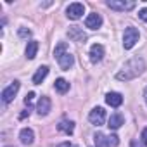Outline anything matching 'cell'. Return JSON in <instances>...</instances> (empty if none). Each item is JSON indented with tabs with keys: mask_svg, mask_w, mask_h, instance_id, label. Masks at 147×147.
I'll list each match as a JSON object with an SVG mask.
<instances>
[{
	"mask_svg": "<svg viewBox=\"0 0 147 147\" xmlns=\"http://www.w3.org/2000/svg\"><path fill=\"white\" fill-rule=\"evenodd\" d=\"M88 119H90L92 125L100 126V125H104V121H106V111H104L102 107H94V109L90 111V114H88Z\"/></svg>",
	"mask_w": 147,
	"mask_h": 147,
	"instance_id": "obj_7",
	"label": "cell"
},
{
	"mask_svg": "<svg viewBox=\"0 0 147 147\" xmlns=\"http://www.w3.org/2000/svg\"><path fill=\"white\" fill-rule=\"evenodd\" d=\"M7 147H11V145H7Z\"/></svg>",
	"mask_w": 147,
	"mask_h": 147,
	"instance_id": "obj_29",
	"label": "cell"
},
{
	"mask_svg": "<svg viewBox=\"0 0 147 147\" xmlns=\"http://www.w3.org/2000/svg\"><path fill=\"white\" fill-rule=\"evenodd\" d=\"M138 18H140L142 21H145V23H147V7H145V9H142V11L138 12Z\"/></svg>",
	"mask_w": 147,
	"mask_h": 147,
	"instance_id": "obj_22",
	"label": "cell"
},
{
	"mask_svg": "<svg viewBox=\"0 0 147 147\" xmlns=\"http://www.w3.org/2000/svg\"><path fill=\"white\" fill-rule=\"evenodd\" d=\"M144 71H145V62H144V59H142V57H133V59H130V61L121 67V71H118L116 78H118L119 82H130V80H135L137 76H140Z\"/></svg>",
	"mask_w": 147,
	"mask_h": 147,
	"instance_id": "obj_1",
	"label": "cell"
},
{
	"mask_svg": "<svg viewBox=\"0 0 147 147\" xmlns=\"http://www.w3.org/2000/svg\"><path fill=\"white\" fill-rule=\"evenodd\" d=\"M94 140H95V147H106V135L97 131L94 135Z\"/></svg>",
	"mask_w": 147,
	"mask_h": 147,
	"instance_id": "obj_20",
	"label": "cell"
},
{
	"mask_svg": "<svg viewBox=\"0 0 147 147\" xmlns=\"http://www.w3.org/2000/svg\"><path fill=\"white\" fill-rule=\"evenodd\" d=\"M57 130L66 133V135H73V131H75V123L71 119H61L59 125H57Z\"/></svg>",
	"mask_w": 147,
	"mask_h": 147,
	"instance_id": "obj_13",
	"label": "cell"
},
{
	"mask_svg": "<svg viewBox=\"0 0 147 147\" xmlns=\"http://www.w3.org/2000/svg\"><path fill=\"white\" fill-rule=\"evenodd\" d=\"M50 107H52L50 99L45 97V95H42L40 100H38V104H36V113H38L40 116H47V114L50 113Z\"/></svg>",
	"mask_w": 147,
	"mask_h": 147,
	"instance_id": "obj_9",
	"label": "cell"
},
{
	"mask_svg": "<svg viewBox=\"0 0 147 147\" xmlns=\"http://www.w3.org/2000/svg\"><path fill=\"white\" fill-rule=\"evenodd\" d=\"M83 12H85V7H83V4H80V2L69 4L67 9H66V16H67L69 19H73V21L80 19V18L83 16Z\"/></svg>",
	"mask_w": 147,
	"mask_h": 147,
	"instance_id": "obj_4",
	"label": "cell"
},
{
	"mask_svg": "<svg viewBox=\"0 0 147 147\" xmlns=\"http://www.w3.org/2000/svg\"><path fill=\"white\" fill-rule=\"evenodd\" d=\"M47 75H49V67H47V66H40V67L36 69V73L33 75V83H35V85H40V83L45 80Z\"/></svg>",
	"mask_w": 147,
	"mask_h": 147,
	"instance_id": "obj_16",
	"label": "cell"
},
{
	"mask_svg": "<svg viewBox=\"0 0 147 147\" xmlns=\"http://www.w3.org/2000/svg\"><path fill=\"white\" fill-rule=\"evenodd\" d=\"M36 52H38V42L36 40L28 42V45H26V57L31 61V59L36 57Z\"/></svg>",
	"mask_w": 147,
	"mask_h": 147,
	"instance_id": "obj_17",
	"label": "cell"
},
{
	"mask_svg": "<svg viewBox=\"0 0 147 147\" xmlns=\"http://www.w3.org/2000/svg\"><path fill=\"white\" fill-rule=\"evenodd\" d=\"M106 102L111 106V107H119L123 104V95L118 94V92H109L106 95Z\"/></svg>",
	"mask_w": 147,
	"mask_h": 147,
	"instance_id": "obj_12",
	"label": "cell"
},
{
	"mask_svg": "<svg viewBox=\"0 0 147 147\" xmlns=\"http://www.w3.org/2000/svg\"><path fill=\"white\" fill-rule=\"evenodd\" d=\"M33 97H35V94H33V92H30V94L26 95V99H24V104L28 106V109H30V106L33 104Z\"/></svg>",
	"mask_w": 147,
	"mask_h": 147,
	"instance_id": "obj_21",
	"label": "cell"
},
{
	"mask_svg": "<svg viewBox=\"0 0 147 147\" xmlns=\"http://www.w3.org/2000/svg\"><path fill=\"white\" fill-rule=\"evenodd\" d=\"M55 90H57L59 94H66V92L69 90V83H67L64 78H57V80H55Z\"/></svg>",
	"mask_w": 147,
	"mask_h": 147,
	"instance_id": "obj_18",
	"label": "cell"
},
{
	"mask_svg": "<svg viewBox=\"0 0 147 147\" xmlns=\"http://www.w3.org/2000/svg\"><path fill=\"white\" fill-rule=\"evenodd\" d=\"M28 114H30V111H24V113H21V116H19V118H21V119H24Z\"/></svg>",
	"mask_w": 147,
	"mask_h": 147,
	"instance_id": "obj_26",
	"label": "cell"
},
{
	"mask_svg": "<svg viewBox=\"0 0 147 147\" xmlns=\"http://www.w3.org/2000/svg\"><path fill=\"white\" fill-rule=\"evenodd\" d=\"M125 123V118H123V114H119V113H114V114H111V118H109V128L111 130H118L121 125Z\"/></svg>",
	"mask_w": 147,
	"mask_h": 147,
	"instance_id": "obj_15",
	"label": "cell"
},
{
	"mask_svg": "<svg viewBox=\"0 0 147 147\" xmlns=\"http://www.w3.org/2000/svg\"><path fill=\"white\" fill-rule=\"evenodd\" d=\"M30 35H31L30 30H26V28H19V36H30Z\"/></svg>",
	"mask_w": 147,
	"mask_h": 147,
	"instance_id": "obj_23",
	"label": "cell"
},
{
	"mask_svg": "<svg viewBox=\"0 0 147 147\" xmlns=\"http://www.w3.org/2000/svg\"><path fill=\"white\" fill-rule=\"evenodd\" d=\"M19 140L24 144V145H31L33 140H35V133L31 128H23L21 133H19Z\"/></svg>",
	"mask_w": 147,
	"mask_h": 147,
	"instance_id": "obj_14",
	"label": "cell"
},
{
	"mask_svg": "<svg viewBox=\"0 0 147 147\" xmlns=\"http://www.w3.org/2000/svg\"><path fill=\"white\" fill-rule=\"evenodd\" d=\"M18 90H19V82H12L7 88H4L2 90V100H4V104L12 102L14 97H16V94H18Z\"/></svg>",
	"mask_w": 147,
	"mask_h": 147,
	"instance_id": "obj_6",
	"label": "cell"
},
{
	"mask_svg": "<svg viewBox=\"0 0 147 147\" xmlns=\"http://www.w3.org/2000/svg\"><path fill=\"white\" fill-rule=\"evenodd\" d=\"M144 99H145V104H147V88L144 90Z\"/></svg>",
	"mask_w": 147,
	"mask_h": 147,
	"instance_id": "obj_28",
	"label": "cell"
},
{
	"mask_svg": "<svg viewBox=\"0 0 147 147\" xmlns=\"http://www.w3.org/2000/svg\"><path fill=\"white\" fill-rule=\"evenodd\" d=\"M102 57H104V47L100 43H94L90 47V61L94 64H97V62L102 61Z\"/></svg>",
	"mask_w": 147,
	"mask_h": 147,
	"instance_id": "obj_10",
	"label": "cell"
},
{
	"mask_svg": "<svg viewBox=\"0 0 147 147\" xmlns=\"http://www.w3.org/2000/svg\"><path fill=\"white\" fill-rule=\"evenodd\" d=\"M107 7L125 12V11H131L135 7V2H131V0H107Z\"/></svg>",
	"mask_w": 147,
	"mask_h": 147,
	"instance_id": "obj_5",
	"label": "cell"
},
{
	"mask_svg": "<svg viewBox=\"0 0 147 147\" xmlns=\"http://www.w3.org/2000/svg\"><path fill=\"white\" fill-rule=\"evenodd\" d=\"M54 55H55V59H57L61 69H64V71H69V69L73 67V64H75V57L67 52V47H66L64 42H61V43L55 47Z\"/></svg>",
	"mask_w": 147,
	"mask_h": 147,
	"instance_id": "obj_2",
	"label": "cell"
},
{
	"mask_svg": "<svg viewBox=\"0 0 147 147\" xmlns=\"http://www.w3.org/2000/svg\"><path fill=\"white\" fill-rule=\"evenodd\" d=\"M85 26L90 28V30H99V28L102 26V18H100V14H97V12L88 14L87 19H85Z\"/></svg>",
	"mask_w": 147,
	"mask_h": 147,
	"instance_id": "obj_8",
	"label": "cell"
},
{
	"mask_svg": "<svg viewBox=\"0 0 147 147\" xmlns=\"http://www.w3.org/2000/svg\"><path fill=\"white\" fill-rule=\"evenodd\" d=\"M67 36L71 40H75V42H85L87 40V33L82 28H78V26H71L69 31H67Z\"/></svg>",
	"mask_w": 147,
	"mask_h": 147,
	"instance_id": "obj_11",
	"label": "cell"
},
{
	"mask_svg": "<svg viewBox=\"0 0 147 147\" xmlns=\"http://www.w3.org/2000/svg\"><path fill=\"white\" fill-rule=\"evenodd\" d=\"M118 144H119V138H118V135H106V147H118Z\"/></svg>",
	"mask_w": 147,
	"mask_h": 147,
	"instance_id": "obj_19",
	"label": "cell"
},
{
	"mask_svg": "<svg viewBox=\"0 0 147 147\" xmlns=\"http://www.w3.org/2000/svg\"><path fill=\"white\" fill-rule=\"evenodd\" d=\"M130 147H140V145H138V142H137V140H131V144H130Z\"/></svg>",
	"mask_w": 147,
	"mask_h": 147,
	"instance_id": "obj_27",
	"label": "cell"
},
{
	"mask_svg": "<svg viewBox=\"0 0 147 147\" xmlns=\"http://www.w3.org/2000/svg\"><path fill=\"white\" fill-rule=\"evenodd\" d=\"M138 30L137 28H133V26H130V28H126L125 30V35H123V47L128 50V49H133L135 47V43L138 42Z\"/></svg>",
	"mask_w": 147,
	"mask_h": 147,
	"instance_id": "obj_3",
	"label": "cell"
},
{
	"mask_svg": "<svg viewBox=\"0 0 147 147\" xmlns=\"http://www.w3.org/2000/svg\"><path fill=\"white\" fill-rule=\"evenodd\" d=\"M140 138H142V144L147 147V128H144V131H142V137H140Z\"/></svg>",
	"mask_w": 147,
	"mask_h": 147,
	"instance_id": "obj_24",
	"label": "cell"
},
{
	"mask_svg": "<svg viewBox=\"0 0 147 147\" xmlns=\"http://www.w3.org/2000/svg\"><path fill=\"white\" fill-rule=\"evenodd\" d=\"M57 147H78V145H75V144H71V142H62V144H59Z\"/></svg>",
	"mask_w": 147,
	"mask_h": 147,
	"instance_id": "obj_25",
	"label": "cell"
}]
</instances>
